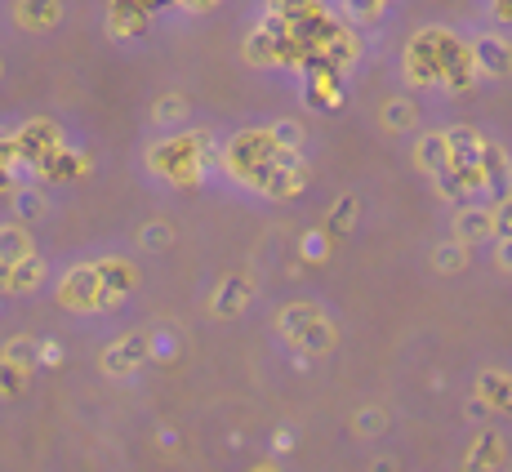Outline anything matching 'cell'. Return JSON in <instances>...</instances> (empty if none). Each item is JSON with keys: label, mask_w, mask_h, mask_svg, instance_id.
<instances>
[{"label": "cell", "mask_w": 512, "mask_h": 472, "mask_svg": "<svg viewBox=\"0 0 512 472\" xmlns=\"http://www.w3.org/2000/svg\"><path fill=\"white\" fill-rule=\"evenodd\" d=\"M281 330L299 352H326L334 343L330 317L321 308H312V303H290V308L281 312Z\"/></svg>", "instance_id": "6da1fadb"}, {"label": "cell", "mask_w": 512, "mask_h": 472, "mask_svg": "<svg viewBox=\"0 0 512 472\" xmlns=\"http://www.w3.org/2000/svg\"><path fill=\"white\" fill-rule=\"evenodd\" d=\"M472 63H477V76H486V81H504L512 76V36L504 32H481L472 36Z\"/></svg>", "instance_id": "7a4b0ae2"}, {"label": "cell", "mask_w": 512, "mask_h": 472, "mask_svg": "<svg viewBox=\"0 0 512 472\" xmlns=\"http://www.w3.org/2000/svg\"><path fill=\"white\" fill-rule=\"evenodd\" d=\"M508 464H512L508 437L499 428H481L464 455V472H504Z\"/></svg>", "instance_id": "3957f363"}, {"label": "cell", "mask_w": 512, "mask_h": 472, "mask_svg": "<svg viewBox=\"0 0 512 472\" xmlns=\"http://www.w3.org/2000/svg\"><path fill=\"white\" fill-rule=\"evenodd\" d=\"M450 236L459 245H495L499 241V228H495V210L490 205H459L455 210V223H450Z\"/></svg>", "instance_id": "277c9868"}, {"label": "cell", "mask_w": 512, "mask_h": 472, "mask_svg": "<svg viewBox=\"0 0 512 472\" xmlns=\"http://www.w3.org/2000/svg\"><path fill=\"white\" fill-rule=\"evenodd\" d=\"M481 183H486V192H495V201L504 192H512V161H508V147L486 139L481 147Z\"/></svg>", "instance_id": "5b68a950"}, {"label": "cell", "mask_w": 512, "mask_h": 472, "mask_svg": "<svg viewBox=\"0 0 512 472\" xmlns=\"http://www.w3.org/2000/svg\"><path fill=\"white\" fill-rule=\"evenodd\" d=\"M472 397H481L495 415H512V375L499 366H486L472 383Z\"/></svg>", "instance_id": "8992f818"}, {"label": "cell", "mask_w": 512, "mask_h": 472, "mask_svg": "<svg viewBox=\"0 0 512 472\" xmlns=\"http://www.w3.org/2000/svg\"><path fill=\"white\" fill-rule=\"evenodd\" d=\"M143 357H152L147 339H134V334H125L121 343H112V348H107L103 370H107V375H130V370H139Z\"/></svg>", "instance_id": "52a82bcc"}, {"label": "cell", "mask_w": 512, "mask_h": 472, "mask_svg": "<svg viewBox=\"0 0 512 472\" xmlns=\"http://www.w3.org/2000/svg\"><path fill=\"white\" fill-rule=\"evenodd\" d=\"M415 165L428 179H437L441 170H450V143H446V130L441 134H419L415 143Z\"/></svg>", "instance_id": "ba28073f"}, {"label": "cell", "mask_w": 512, "mask_h": 472, "mask_svg": "<svg viewBox=\"0 0 512 472\" xmlns=\"http://www.w3.org/2000/svg\"><path fill=\"white\" fill-rule=\"evenodd\" d=\"M32 254H36V245H32V236H27V228H18V223L0 228V263H5V268L32 259Z\"/></svg>", "instance_id": "9c48e42d"}, {"label": "cell", "mask_w": 512, "mask_h": 472, "mask_svg": "<svg viewBox=\"0 0 512 472\" xmlns=\"http://www.w3.org/2000/svg\"><path fill=\"white\" fill-rule=\"evenodd\" d=\"M432 268L441 272V277H455V272L468 268V245H459L455 236L450 241H441L437 250H432Z\"/></svg>", "instance_id": "30bf717a"}, {"label": "cell", "mask_w": 512, "mask_h": 472, "mask_svg": "<svg viewBox=\"0 0 512 472\" xmlns=\"http://www.w3.org/2000/svg\"><path fill=\"white\" fill-rule=\"evenodd\" d=\"M383 125H388L392 134L415 130V125H419V107L410 103V98H388V103H383Z\"/></svg>", "instance_id": "8fae6325"}, {"label": "cell", "mask_w": 512, "mask_h": 472, "mask_svg": "<svg viewBox=\"0 0 512 472\" xmlns=\"http://www.w3.org/2000/svg\"><path fill=\"white\" fill-rule=\"evenodd\" d=\"M45 281V263L36 259H23V263H14V268H9V290H36V285Z\"/></svg>", "instance_id": "7c38bea8"}, {"label": "cell", "mask_w": 512, "mask_h": 472, "mask_svg": "<svg viewBox=\"0 0 512 472\" xmlns=\"http://www.w3.org/2000/svg\"><path fill=\"white\" fill-rule=\"evenodd\" d=\"M352 428H357V437H379V432L388 428V410H383V406H366V410H357Z\"/></svg>", "instance_id": "4fadbf2b"}, {"label": "cell", "mask_w": 512, "mask_h": 472, "mask_svg": "<svg viewBox=\"0 0 512 472\" xmlns=\"http://www.w3.org/2000/svg\"><path fill=\"white\" fill-rule=\"evenodd\" d=\"M36 352H41V348H36L32 339H9L5 348H0V361H9V366H18V370H23V366H32V357H36Z\"/></svg>", "instance_id": "5bb4252c"}, {"label": "cell", "mask_w": 512, "mask_h": 472, "mask_svg": "<svg viewBox=\"0 0 512 472\" xmlns=\"http://www.w3.org/2000/svg\"><path fill=\"white\" fill-rule=\"evenodd\" d=\"M14 210L23 214V219H41V214H45V192H41V188L14 192Z\"/></svg>", "instance_id": "9a60e30c"}, {"label": "cell", "mask_w": 512, "mask_h": 472, "mask_svg": "<svg viewBox=\"0 0 512 472\" xmlns=\"http://www.w3.org/2000/svg\"><path fill=\"white\" fill-rule=\"evenodd\" d=\"M352 23H379L383 18V0H343Z\"/></svg>", "instance_id": "2e32d148"}, {"label": "cell", "mask_w": 512, "mask_h": 472, "mask_svg": "<svg viewBox=\"0 0 512 472\" xmlns=\"http://www.w3.org/2000/svg\"><path fill=\"white\" fill-rule=\"evenodd\" d=\"M245 303V281H223V294H219V303L214 308L219 312H236Z\"/></svg>", "instance_id": "e0dca14e"}, {"label": "cell", "mask_w": 512, "mask_h": 472, "mask_svg": "<svg viewBox=\"0 0 512 472\" xmlns=\"http://www.w3.org/2000/svg\"><path fill=\"white\" fill-rule=\"evenodd\" d=\"M352 219H357V201H352V196H339V201H334V219H330V228H334V232H343V228H352Z\"/></svg>", "instance_id": "ac0fdd59"}, {"label": "cell", "mask_w": 512, "mask_h": 472, "mask_svg": "<svg viewBox=\"0 0 512 472\" xmlns=\"http://www.w3.org/2000/svg\"><path fill=\"white\" fill-rule=\"evenodd\" d=\"M183 116H187V103H183L179 94H174V98H161V103H156V121H161V125L183 121Z\"/></svg>", "instance_id": "d6986e66"}, {"label": "cell", "mask_w": 512, "mask_h": 472, "mask_svg": "<svg viewBox=\"0 0 512 472\" xmlns=\"http://www.w3.org/2000/svg\"><path fill=\"white\" fill-rule=\"evenodd\" d=\"M272 139H281V147H285V152H294V147H299L303 143V130H299V125H294V121H277V125H272Z\"/></svg>", "instance_id": "ffe728a7"}, {"label": "cell", "mask_w": 512, "mask_h": 472, "mask_svg": "<svg viewBox=\"0 0 512 472\" xmlns=\"http://www.w3.org/2000/svg\"><path fill=\"white\" fill-rule=\"evenodd\" d=\"M490 210H495V228H499V236H512V192L499 196V201L490 205Z\"/></svg>", "instance_id": "44dd1931"}, {"label": "cell", "mask_w": 512, "mask_h": 472, "mask_svg": "<svg viewBox=\"0 0 512 472\" xmlns=\"http://www.w3.org/2000/svg\"><path fill=\"white\" fill-rule=\"evenodd\" d=\"M18 388H23V370L9 366V361H0V397H14Z\"/></svg>", "instance_id": "7402d4cb"}, {"label": "cell", "mask_w": 512, "mask_h": 472, "mask_svg": "<svg viewBox=\"0 0 512 472\" xmlns=\"http://www.w3.org/2000/svg\"><path fill=\"white\" fill-rule=\"evenodd\" d=\"M139 241H143V250H161V245H170V241H174V232L165 228V223H152V228H143Z\"/></svg>", "instance_id": "603a6c76"}, {"label": "cell", "mask_w": 512, "mask_h": 472, "mask_svg": "<svg viewBox=\"0 0 512 472\" xmlns=\"http://www.w3.org/2000/svg\"><path fill=\"white\" fill-rule=\"evenodd\" d=\"M174 348H179V343H174V334H165V330L152 334V357H156V361H170Z\"/></svg>", "instance_id": "cb8c5ba5"}, {"label": "cell", "mask_w": 512, "mask_h": 472, "mask_svg": "<svg viewBox=\"0 0 512 472\" xmlns=\"http://www.w3.org/2000/svg\"><path fill=\"white\" fill-rule=\"evenodd\" d=\"M326 254H330V250H326V236H321V232H308V236H303V259H317V263H321Z\"/></svg>", "instance_id": "d4e9b609"}, {"label": "cell", "mask_w": 512, "mask_h": 472, "mask_svg": "<svg viewBox=\"0 0 512 472\" xmlns=\"http://www.w3.org/2000/svg\"><path fill=\"white\" fill-rule=\"evenodd\" d=\"M495 263L512 277V236H499L495 241Z\"/></svg>", "instance_id": "484cf974"}, {"label": "cell", "mask_w": 512, "mask_h": 472, "mask_svg": "<svg viewBox=\"0 0 512 472\" xmlns=\"http://www.w3.org/2000/svg\"><path fill=\"white\" fill-rule=\"evenodd\" d=\"M490 415H495V410H490L481 397H472V401H468V419H472V424H486Z\"/></svg>", "instance_id": "4316f807"}, {"label": "cell", "mask_w": 512, "mask_h": 472, "mask_svg": "<svg viewBox=\"0 0 512 472\" xmlns=\"http://www.w3.org/2000/svg\"><path fill=\"white\" fill-rule=\"evenodd\" d=\"M41 357L49 361V366H58V361H63V357H58V343H45V348H41Z\"/></svg>", "instance_id": "83f0119b"}, {"label": "cell", "mask_w": 512, "mask_h": 472, "mask_svg": "<svg viewBox=\"0 0 512 472\" xmlns=\"http://www.w3.org/2000/svg\"><path fill=\"white\" fill-rule=\"evenodd\" d=\"M370 472H397V459H374Z\"/></svg>", "instance_id": "f1b7e54d"}, {"label": "cell", "mask_w": 512, "mask_h": 472, "mask_svg": "<svg viewBox=\"0 0 512 472\" xmlns=\"http://www.w3.org/2000/svg\"><path fill=\"white\" fill-rule=\"evenodd\" d=\"M263 472H272V468H263Z\"/></svg>", "instance_id": "f546056e"}, {"label": "cell", "mask_w": 512, "mask_h": 472, "mask_svg": "<svg viewBox=\"0 0 512 472\" xmlns=\"http://www.w3.org/2000/svg\"><path fill=\"white\" fill-rule=\"evenodd\" d=\"M383 5H388V0H383Z\"/></svg>", "instance_id": "4dcf8cb0"}]
</instances>
